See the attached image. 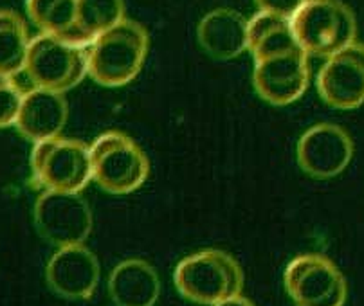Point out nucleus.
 I'll return each mask as SVG.
<instances>
[{
  "label": "nucleus",
  "instance_id": "obj_1",
  "mask_svg": "<svg viewBox=\"0 0 364 306\" xmlns=\"http://www.w3.org/2000/svg\"><path fill=\"white\" fill-rule=\"evenodd\" d=\"M178 294L197 305L215 306L237 297L244 288V272L231 254L218 248H205L178 261L173 271Z\"/></svg>",
  "mask_w": 364,
  "mask_h": 306
},
{
  "label": "nucleus",
  "instance_id": "obj_2",
  "mask_svg": "<svg viewBox=\"0 0 364 306\" xmlns=\"http://www.w3.org/2000/svg\"><path fill=\"white\" fill-rule=\"evenodd\" d=\"M146 29L134 20L119 22L116 28L97 36L89 47V76L103 87H123L139 74L146 60Z\"/></svg>",
  "mask_w": 364,
  "mask_h": 306
},
{
  "label": "nucleus",
  "instance_id": "obj_3",
  "mask_svg": "<svg viewBox=\"0 0 364 306\" xmlns=\"http://www.w3.org/2000/svg\"><path fill=\"white\" fill-rule=\"evenodd\" d=\"M291 20L296 40L306 55L330 58L355 42V16L339 0H306Z\"/></svg>",
  "mask_w": 364,
  "mask_h": 306
},
{
  "label": "nucleus",
  "instance_id": "obj_4",
  "mask_svg": "<svg viewBox=\"0 0 364 306\" xmlns=\"http://www.w3.org/2000/svg\"><path fill=\"white\" fill-rule=\"evenodd\" d=\"M92 178L101 190L112 195H128L139 190L150 173L144 151L121 132L101 133L90 146Z\"/></svg>",
  "mask_w": 364,
  "mask_h": 306
},
{
  "label": "nucleus",
  "instance_id": "obj_5",
  "mask_svg": "<svg viewBox=\"0 0 364 306\" xmlns=\"http://www.w3.org/2000/svg\"><path fill=\"white\" fill-rule=\"evenodd\" d=\"M31 170L36 182L47 191L80 193L92 180L90 146L63 137L36 143L31 151Z\"/></svg>",
  "mask_w": 364,
  "mask_h": 306
},
{
  "label": "nucleus",
  "instance_id": "obj_6",
  "mask_svg": "<svg viewBox=\"0 0 364 306\" xmlns=\"http://www.w3.org/2000/svg\"><path fill=\"white\" fill-rule=\"evenodd\" d=\"M26 72L40 89L63 94L89 74V47L74 45L42 33L29 43Z\"/></svg>",
  "mask_w": 364,
  "mask_h": 306
},
{
  "label": "nucleus",
  "instance_id": "obj_7",
  "mask_svg": "<svg viewBox=\"0 0 364 306\" xmlns=\"http://www.w3.org/2000/svg\"><path fill=\"white\" fill-rule=\"evenodd\" d=\"M283 283L296 306H345L348 295L343 272L323 254H301L289 261Z\"/></svg>",
  "mask_w": 364,
  "mask_h": 306
},
{
  "label": "nucleus",
  "instance_id": "obj_8",
  "mask_svg": "<svg viewBox=\"0 0 364 306\" xmlns=\"http://www.w3.org/2000/svg\"><path fill=\"white\" fill-rule=\"evenodd\" d=\"M92 209L80 193L46 190L35 204L36 231L58 248L83 245L92 233Z\"/></svg>",
  "mask_w": 364,
  "mask_h": 306
},
{
  "label": "nucleus",
  "instance_id": "obj_9",
  "mask_svg": "<svg viewBox=\"0 0 364 306\" xmlns=\"http://www.w3.org/2000/svg\"><path fill=\"white\" fill-rule=\"evenodd\" d=\"M310 82L309 55L303 49L255 62L252 83L262 99L276 106L291 105L305 94Z\"/></svg>",
  "mask_w": 364,
  "mask_h": 306
},
{
  "label": "nucleus",
  "instance_id": "obj_10",
  "mask_svg": "<svg viewBox=\"0 0 364 306\" xmlns=\"http://www.w3.org/2000/svg\"><path fill=\"white\" fill-rule=\"evenodd\" d=\"M353 157V141L341 126L332 123L316 124L298 143V164L306 175L332 178L348 168Z\"/></svg>",
  "mask_w": 364,
  "mask_h": 306
},
{
  "label": "nucleus",
  "instance_id": "obj_11",
  "mask_svg": "<svg viewBox=\"0 0 364 306\" xmlns=\"http://www.w3.org/2000/svg\"><path fill=\"white\" fill-rule=\"evenodd\" d=\"M319 96L339 110L364 103V45L353 42L330 56L318 74Z\"/></svg>",
  "mask_w": 364,
  "mask_h": 306
},
{
  "label": "nucleus",
  "instance_id": "obj_12",
  "mask_svg": "<svg viewBox=\"0 0 364 306\" xmlns=\"http://www.w3.org/2000/svg\"><path fill=\"white\" fill-rule=\"evenodd\" d=\"M100 261L83 245L60 247L46 267V279L50 290L69 301H85L100 283Z\"/></svg>",
  "mask_w": 364,
  "mask_h": 306
},
{
  "label": "nucleus",
  "instance_id": "obj_13",
  "mask_svg": "<svg viewBox=\"0 0 364 306\" xmlns=\"http://www.w3.org/2000/svg\"><path fill=\"white\" fill-rule=\"evenodd\" d=\"M69 117V105L62 92L36 89L26 92L16 117V130L33 143L60 137Z\"/></svg>",
  "mask_w": 364,
  "mask_h": 306
},
{
  "label": "nucleus",
  "instance_id": "obj_14",
  "mask_svg": "<svg viewBox=\"0 0 364 306\" xmlns=\"http://www.w3.org/2000/svg\"><path fill=\"white\" fill-rule=\"evenodd\" d=\"M249 20L232 9H215L200 20L198 43L215 60H232L247 50Z\"/></svg>",
  "mask_w": 364,
  "mask_h": 306
},
{
  "label": "nucleus",
  "instance_id": "obj_15",
  "mask_svg": "<svg viewBox=\"0 0 364 306\" xmlns=\"http://www.w3.org/2000/svg\"><path fill=\"white\" fill-rule=\"evenodd\" d=\"M109 295L116 306H155L161 295V279L144 260H124L112 268Z\"/></svg>",
  "mask_w": 364,
  "mask_h": 306
},
{
  "label": "nucleus",
  "instance_id": "obj_16",
  "mask_svg": "<svg viewBox=\"0 0 364 306\" xmlns=\"http://www.w3.org/2000/svg\"><path fill=\"white\" fill-rule=\"evenodd\" d=\"M294 49H301V47L296 40L291 18L259 11L249 20L247 50L252 53L255 62Z\"/></svg>",
  "mask_w": 364,
  "mask_h": 306
},
{
  "label": "nucleus",
  "instance_id": "obj_17",
  "mask_svg": "<svg viewBox=\"0 0 364 306\" xmlns=\"http://www.w3.org/2000/svg\"><path fill=\"white\" fill-rule=\"evenodd\" d=\"M29 16L46 35L89 47L77 29V0H26Z\"/></svg>",
  "mask_w": 364,
  "mask_h": 306
},
{
  "label": "nucleus",
  "instance_id": "obj_18",
  "mask_svg": "<svg viewBox=\"0 0 364 306\" xmlns=\"http://www.w3.org/2000/svg\"><path fill=\"white\" fill-rule=\"evenodd\" d=\"M29 43L23 20L15 11L0 9V74L13 78L20 70H26Z\"/></svg>",
  "mask_w": 364,
  "mask_h": 306
},
{
  "label": "nucleus",
  "instance_id": "obj_19",
  "mask_svg": "<svg viewBox=\"0 0 364 306\" xmlns=\"http://www.w3.org/2000/svg\"><path fill=\"white\" fill-rule=\"evenodd\" d=\"M124 20L123 0H77V29L87 45Z\"/></svg>",
  "mask_w": 364,
  "mask_h": 306
},
{
  "label": "nucleus",
  "instance_id": "obj_20",
  "mask_svg": "<svg viewBox=\"0 0 364 306\" xmlns=\"http://www.w3.org/2000/svg\"><path fill=\"white\" fill-rule=\"evenodd\" d=\"M26 92L13 82L11 76L0 74V129L16 123Z\"/></svg>",
  "mask_w": 364,
  "mask_h": 306
},
{
  "label": "nucleus",
  "instance_id": "obj_21",
  "mask_svg": "<svg viewBox=\"0 0 364 306\" xmlns=\"http://www.w3.org/2000/svg\"><path fill=\"white\" fill-rule=\"evenodd\" d=\"M305 2L306 0H256L259 11L274 13L285 18H292Z\"/></svg>",
  "mask_w": 364,
  "mask_h": 306
},
{
  "label": "nucleus",
  "instance_id": "obj_22",
  "mask_svg": "<svg viewBox=\"0 0 364 306\" xmlns=\"http://www.w3.org/2000/svg\"><path fill=\"white\" fill-rule=\"evenodd\" d=\"M215 306H255L247 297H242V295H237V297H231V299H225V301L218 302Z\"/></svg>",
  "mask_w": 364,
  "mask_h": 306
}]
</instances>
